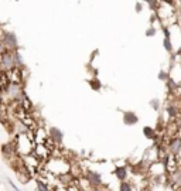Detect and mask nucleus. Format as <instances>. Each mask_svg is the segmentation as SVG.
<instances>
[{"mask_svg": "<svg viewBox=\"0 0 181 191\" xmlns=\"http://www.w3.org/2000/svg\"><path fill=\"white\" fill-rule=\"evenodd\" d=\"M51 155V151L45 147V144H36L34 147V151H33V156L34 157H37L40 161H47Z\"/></svg>", "mask_w": 181, "mask_h": 191, "instance_id": "obj_2", "label": "nucleus"}, {"mask_svg": "<svg viewBox=\"0 0 181 191\" xmlns=\"http://www.w3.org/2000/svg\"><path fill=\"white\" fill-rule=\"evenodd\" d=\"M178 126H180V133H181V118L178 119Z\"/></svg>", "mask_w": 181, "mask_h": 191, "instance_id": "obj_19", "label": "nucleus"}, {"mask_svg": "<svg viewBox=\"0 0 181 191\" xmlns=\"http://www.w3.org/2000/svg\"><path fill=\"white\" fill-rule=\"evenodd\" d=\"M163 44H164V48L169 51V53H173V44H171V40L170 38H164L163 40Z\"/></svg>", "mask_w": 181, "mask_h": 191, "instance_id": "obj_12", "label": "nucleus"}, {"mask_svg": "<svg viewBox=\"0 0 181 191\" xmlns=\"http://www.w3.org/2000/svg\"><path fill=\"white\" fill-rule=\"evenodd\" d=\"M150 105H152L156 110H159V108H160V102H159V99H153V101L150 102Z\"/></svg>", "mask_w": 181, "mask_h": 191, "instance_id": "obj_14", "label": "nucleus"}, {"mask_svg": "<svg viewBox=\"0 0 181 191\" xmlns=\"http://www.w3.org/2000/svg\"><path fill=\"white\" fill-rule=\"evenodd\" d=\"M87 180L90 183L92 188H98L102 186V180H101V175L95 171H88L87 173Z\"/></svg>", "mask_w": 181, "mask_h": 191, "instance_id": "obj_6", "label": "nucleus"}, {"mask_svg": "<svg viewBox=\"0 0 181 191\" xmlns=\"http://www.w3.org/2000/svg\"><path fill=\"white\" fill-rule=\"evenodd\" d=\"M115 175L120 181H126V177H128V170H126V167H118L115 170Z\"/></svg>", "mask_w": 181, "mask_h": 191, "instance_id": "obj_9", "label": "nucleus"}, {"mask_svg": "<svg viewBox=\"0 0 181 191\" xmlns=\"http://www.w3.org/2000/svg\"><path fill=\"white\" fill-rule=\"evenodd\" d=\"M169 151L173 156H178L181 151V136H173L169 142Z\"/></svg>", "mask_w": 181, "mask_h": 191, "instance_id": "obj_3", "label": "nucleus"}, {"mask_svg": "<svg viewBox=\"0 0 181 191\" xmlns=\"http://www.w3.org/2000/svg\"><path fill=\"white\" fill-rule=\"evenodd\" d=\"M176 55H180V57H181V47H180V48H178V51H177V53H176Z\"/></svg>", "mask_w": 181, "mask_h": 191, "instance_id": "obj_18", "label": "nucleus"}, {"mask_svg": "<svg viewBox=\"0 0 181 191\" xmlns=\"http://www.w3.org/2000/svg\"><path fill=\"white\" fill-rule=\"evenodd\" d=\"M123 120H125V123H126V125H135V123H137L139 118H137V116H136L133 112H125Z\"/></svg>", "mask_w": 181, "mask_h": 191, "instance_id": "obj_8", "label": "nucleus"}, {"mask_svg": "<svg viewBox=\"0 0 181 191\" xmlns=\"http://www.w3.org/2000/svg\"><path fill=\"white\" fill-rule=\"evenodd\" d=\"M20 103H21V106H23V108L27 110V112H29V110H31V108H33V103H31V101L29 99V96H27V94H26L24 91H23V94H21Z\"/></svg>", "mask_w": 181, "mask_h": 191, "instance_id": "obj_7", "label": "nucleus"}, {"mask_svg": "<svg viewBox=\"0 0 181 191\" xmlns=\"http://www.w3.org/2000/svg\"><path fill=\"white\" fill-rule=\"evenodd\" d=\"M14 68H17L14 51H9V53H6L4 55L0 57V69L3 72H9V71H12Z\"/></svg>", "mask_w": 181, "mask_h": 191, "instance_id": "obj_1", "label": "nucleus"}, {"mask_svg": "<svg viewBox=\"0 0 181 191\" xmlns=\"http://www.w3.org/2000/svg\"><path fill=\"white\" fill-rule=\"evenodd\" d=\"M154 34H156V29H154V27H150V29L146 31V36L147 37H152V36H154Z\"/></svg>", "mask_w": 181, "mask_h": 191, "instance_id": "obj_15", "label": "nucleus"}, {"mask_svg": "<svg viewBox=\"0 0 181 191\" xmlns=\"http://www.w3.org/2000/svg\"><path fill=\"white\" fill-rule=\"evenodd\" d=\"M143 132H144V134H146V137H149V139H154V137H156V130L153 129V127L146 126L143 129Z\"/></svg>", "mask_w": 181, "mask_h": 191, "instance_id": "obj_10", "label": "nucleus"}, {"mask_svg": "<svg viewBox=\"0 0 181 191\" xmlns=\"http://www.w3.org/2000/svg\"><path fill=\"white\" fill-rule=\"evenodd\" d=\"M136 9H137V10H136L137 13H139V12H142V10H140V9H142V4H140V3H137V4H136Z\"/></svg>", "mask_w": 181, "mask_h": 191, "instance_id": "obj_17", "label": "nucleus"}, {"mask_svg": "<svg viewBox=\"0 0 181 191\" xmlns=\"http://www.w3.org/2000/svg\"><path fill=\"white\" fill-rule=\"evenodd\" d=\"M3 44L7 47L9 51H14L17 47V40L16 37H14V34H12V33H4V37H3Z\"/></svg>", "mask_w": 181, "mask_h": 191, "instance_id": "obj_5", "label": "nucleus"}, {"mask_svg": "<svg viewBox=\"0 0 181 191\" xmlns=\"http://www.w3.org/2000/svg\"><path fill=\"white\" fill-rule=\"evenodd\" d=\"M159 78H160L161 81H169V79H170L169 74H166L164 71H160V74H159Z\"/></svg>", "mask_w": 181, "mask_h": 191, "instance_id": "obj_13", "label": "nucleus"}, {"mask_svg": "<svg viewBox=\"0 0 181 191\" xmlns=\"http://www.w3.org/2000/svg\"><path fill=\"white\" fill-rule=\"evenodd\" d=\"M9 184L12 186V188H13V190H14V191H20V190H19V188H17V186H16V184H14V183H13V181H12V180L9 181Z\"/></svg>", "mask_w": 181, "mask_h": 191, "instance_id": "obj_16", "label": "nucleus"}, {"mask_svg": "<svg viewBox=\"0 0 181 191\" xmlns=\"http://www.w3.org/2000/svg\"><path fill=\"white\" fill-rule=\"evenodd\" d=\"M6 74H7L10 84H20L21 85V82H23V69L21 68H14Z\"/></svg>", "mask_w": 181, "mask_h": 191, "instance_id": "obj_4", "label": "nucleus"}, {"mask_svg": "<svg viewBox=\"0 0 181 191\" xmlns=\"http://www.w3.org/2000/svg\"><path fill=\"white\" fill-rule=\"evenodd\" d=\"M120 191H133L132 184L129 183V181H122L120 183Z\"/></svg>", "mask_w": 181, "mask_h": 191, "instance_id": "obj_11", "label": "nucleus"}]
</instances>
